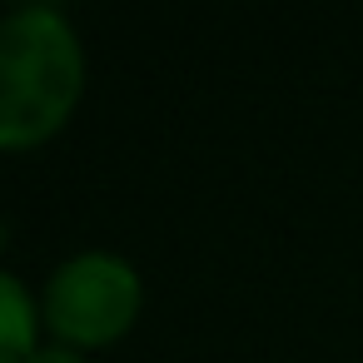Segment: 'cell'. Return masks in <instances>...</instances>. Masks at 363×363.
<instances>
[{
  "label": "cell",
  "mask_w": 363,
  "mask_h": 363,
  "mask_svg": "<svg viewBox=\"0 0 363 363\" xmlns=\"http://www.w3.org/2000/svg\"><path fill=\"white\" fill-rule=\"evenodd\" d=\"M40 298L16 279L11 269H0V363H30L40 348Z\"/></svg>",
  "instance_id": "3957f363"
},
{
  "label": "cell",
  "mask_w": 363,
  "mask_h": 363,
  "mask_svg": "<svg viewBox=\"0 0 363 363\" xmlns=\"http://www.w3.org/2000/svg\"><path fill=\"white\" fill-rule=\"evenodd\" d=\"M85 45L75 21L50 6L0 11V155L50 145L85 100Z\"/></svg>",
  "instance_id": "6da1fadb"
},
{
  "label": "cell",
  "mask_w": 363,
  "mask_h": 363,
  "mask_svg": "<svg viewBox=\"0 0 363 363\" xmlns=\"http://www.w3.org/2000/svg\"><path fill=\"white\" fill-rule=\"evenodd\" d=\"M30 363H90V358L75 353V348H65V343H40V348L30 353Z\"/></svg>",
  "instance_id": "277c9868"
},
{
  "label": "cell",
  "mask_w": 363,
  "mask_h": 363,
  "mask_svg": "<svg viewBox=\"0 0 363 363\" xmlns=\"http://www.w3.org/2000/svg\"><path fill=\"white\" fill-rule=\"evenodd\" d=\"M145 313V279L115 249H80L40 284V323L55 343L90 353L120 343Z\"/></svg>",
  "instance_id": "7a4b0ae2"
}]
</instances>
